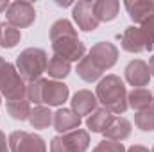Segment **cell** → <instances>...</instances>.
Masks as SVG:
<instances>
[{
	"label": "cell",
	"instance_id": "6da1fadb",
	"mask_svg": "<svg viewBox=\"0 0 154 152\" xmlns=\"http://www.w3.org/2000/svg\"><path fill=\"white\" fill-rule=\"evenodd\" d=\"M50 41L54 56H59L66 61H81L86 54V47L77 38V31L74 25L61 18L52 23L50 27Z\"/></svg>",
	"mask_w": 154,
	"mask_h": 152
},
{
	"label": "cell",
	"instance_id": "7a4b0ae2",
	"mask_svg": "<svg viewBox=\"0 0 154 152\" xmlns=\"http://www.w3.org/2000/svg\"><path fill=\"white\" fill-rule=\"evenodd\" d=\"M97 100L108 109L109 113L124 114L127 111V90L124 81L118 75H106L99 84H97Z\"/></svg>",
	"mask_w": 154,
	"mask_h": 152
},
{
	"label": "cell",
	"instance_id": "3957f363",
	"mask_svg": "<svg viewBox=\"0 0 154 152\" xmlns=\"http://www.w3.org/2000/svg\"><path fill=\"white\" fill-rule=\"evenodd\" d=\"M27 100L36 106H63L68 100V86L57 81L38 79L27 86Z\"/></svg>",
	"mask_w": 154,
	"mask_h": 152
},
{
	"label": "cell",
	"instance_id": "277c9868",
	"mask_svg": "<svg viewBox=\"0 0 154 152\" xmlns=\"http://www.w3.org/2000/svg\"><path fill=\"white\" fill-rule=\"evenodd\" d=\"M118 38L125 52L140 54L151 50L154 47V18L142 23L140 27H127Z\"/></svg>",
	"mask_w": 154,
	"mask_h": 152
},
{
	"label": "cell",
	"instance_id": "5b68a950",
	"mask_svg": "<svg viewBox=\"0 0 154 152\" xmlns=\"http://www.w3.org/2000/svg\"><path fill=\"white\" fill-rule=\"evenodd\" d=\"M48 57L43 48H25L16 57V68L18 74L27 82H36L41 79V74L47 72Z\"/></svg>",
	"mask_w": 154,
	"mask_h": 152
},
{
	"label": "cell",
	"instance_id": "8992f818",
	"mask_svg": "<svg viewBox=\"0 0 154 152\" xmlns=\"http://www.w3.org/2000/svg\"><path fill=\"white\" fill-rule=\"evenodd\" d=\"M0 95L5 97V102L27 97L25 81L18 74V70L4 57H0Z\"/></svg>",
	"mask_w": 154,
	"mask_h": 152
},
{
	"label": "cell",
	"instance_id": "52a82bcc",
	"mask_svg": "<svg viewBox=\"0 0 154 152\" xmlns=\"http://www.w3.org/2000/svg\"><path fill=\"white\" fill-rule=\"evenodd\" d=\"M90 145V134L84 129L56 136L50 141V152H84Z\"/></svg>",
	"mask_w": 154,
	"mask_h": 152
},
{
	"label": "cell",
	"instance_id": "ba28073f",
	"mask_svg": "<svg viewBox=\"0 0 154 152\" xmlns=\"http://www.w3.org/2000/svg\"><path fill=\"white\" fill-rule=\"evenodd\" d=\"M36 20V9L31 2H13L5 11V22L16 29H25Z\"/></svg>",
	"mask_w": 154,
	"mask_h": 152
},
{
	"label": "cell",
	"instance_id": "9c48e42d",
	"mask_svg": "<svg viewBox=\"0 0 154 152\" xmlns=\"http://www.w3.org/2000/svg\"><path fill=\"white\" fill-rule=\"evenodd\" d=\"M11 152H47L45 141L34 132L14 131L9 134Z\"/></svg>",
	"mask_w": 154,
	"mask_h": 152
},
{
	"label": "cell",
	"instance_id": "30bf717a",
	"mask_svg": "<svg viewBox=\"0 0 154 152\" xmlns=\"http://www.w3.org/2000/svg\"><path fill=\"white\" fill-rule=\"evenodd\" d=\"M88 57L93 61V65L104 74V70H109L113 65L116 63L118 57V48L109 41H99L97 45L91 47Z\"/></svg>",
	"mask_w": 154,
	"mask_h": 152
},
{
	"label": "cell",
	"instance_id": "8fae6325",
	"mask_svg": "<svg viewBox=\"0 0 154 152\" xmlns=\"http://www.w3.org/2000/svg\"><path fill=\"white\" fill-rule=\"evenodd\" d=\"M72 14H74V20L79 25V29L84 31V32H93L99 27V23H100L97 20L95 13H93V2H90V0L77 2L75 5H74Z\"/></svg>",
	"mask_w": 154,
	"mask_h": 152
},
{
	"label": "cell",
	"instance_id": "7c38bea8",
	"mask_svg": "<svg viewBox=\"0 0 154 152\" xmlns=\"http://www.w3.org/2000/svg\"><path fill=\"white\" fill-rule=\"evenodd\" d=\"M125 79L134 88H145L151 81V70L149 65L142 59H134L125 66Z\"/></svg>",
	"mask_w": 154,
	"mask_h": 152
},
{
	"label": "cell",
	"instance_id": "4fadbf2b",
	"mask_svg": "<svg viewBox=\"0 0 154 152\" xmlns=\"http://www.w3.org/2000/svg\"><path fill=\"white\" fill-rule=\"evenodd\" d=\"M125 11L129 13V18L136 23H145L154 18V2L152 0H134V2H124Z\"/></svg>",
	"mask_w": 154,
	"mask_h": 152
},
{
	"label": "cell",
	"instance_id": "5bb4252c",
	"mask_svg": "<svg viewBox=\"0 0 154 152\" xmlns=\"http://www.w3.org/2000/svg\"><path fill=\"white\" fill-rule=\"evenodd\" d=\"M54 129L59 132V134H66V132H72V131H75L79 129V125H81V116L77 113H74L72 109H65V108H61V109H57L56 113H54Z\"/></svg>",
	"mask_w": 154,
	"mask_h": 152
},
{
	"label": "cell",
	"instance_id": "9a60e30c",
	"mask_svg": "<svg viewBox=\"0 0 154 152\" xmlns=\"http://www.w3.org/2000/svg\"><path fill=\"white\" fill-rule=\"evenodd\" d=\"M97 108V97L90 90H81L72 97V111L79 116L82 114H91Z\"/></svg>",
	"mask_w": 154,
	"mask_h": 152
},
{
	"label": "cell",
	"instance_id": "2e32d148",
	"mask_svg": "<svg viewBox=\"0 0 154 152\" xmlns=\"http://www.w3.org/2000/svg\"><path fill=\"white\" fill-rule=\"evenodd\" d=\"M131 134V122L124 116H113L111 123L106 127L104 131V136L106 140H111V141H124L125 138H129Z\"/></svg>",
	"mask_w": 154,
	"mask_h": 152
},
{
	"label": "cell",
	"instance_id": "e0dca14e",
	"mask_svg": "<svg viewBox=\"0 0 154 152\" xmlns=\"http://www.w3.org/2000/svg\"><path fill=\"white\" fill-rule=\"evenodd\" d=\"M154 102L152 91L147 88H134L133 91L127 93V106H131L136 111H143L147 108H151Z\"/></svg>",
	"mask_w": 154,
	"mask_h": 152
},
{
	"label": "cell",
	"instance_id": "ac0fdd59",
	"mask_svg": "<svg viewBox=\"0 0 154 152\" xmlns=\"http://www.w3.org/2000/svg\"><path fill=\"white\" fill-rule=\"evenodd\" d=\"M120 11V2L116 0H99L93 2V13L99 22H111L115 20Z\"/></svg>",
	"mask_w": 154,
	"mask_h": 152
},
{
	"label": "cell",
	"instance_id": "d6986e66",
	"mask_svg": "<svg viewBox=\"0 0 154 152\" xmlns=\"http://www.w3.org/2000/svg\"><path fill=\"white\" fill-rule=\"evenodd\" d=\"M113 116H115L113 113H109L108 109L100 108V109H95L93 114H90V116H88L86 125H88V129H90L91 132H104V131H106V127L111 123Z\"/></svg>",
	"mask_w": 154,
	"mask_h": 152
},
{
	"label": "cell",
	"instance_id": "ffe728a7",
	"mask_svg": "<svg viewBox=\"0 0 154 152\" xmlns=\"http://www.w3.org/2000/svg\"><path fill=\"white\" fill-rule=\"evenodd\" d=\"M54 122V113L45 108V106H36L31 109L29 114V123L32 129H47L50 123Z\"/></svg>",
	"mask_w": 154,
	"mask_h": 152
},
{
	"label": "cell",
	"instance_id": "44dd1931",
	"mask_svg": "<svg viewBox=\"0 0 154 152\" xmlns=\"http://www.w3.org/2000/svg\"><path fill=\"white\" fill-rule=\"evenodd\" d=\"M5 109L11 114V118L23 122V120H29V114H31L32 108H31V102L27 99H16V100H7Z\"/></svg>",
	"mask_w": 154,
	"mask_h": 152
},
{
	"label": "cell",
	"instance_id": "7402d4cb",
	"mask_svg": "<svg viewBox=\"0 0 154 152\" xmlns=\"http://www.w3.org/2000/svg\"><path fill=\"white\" fill-rule=\"evenodd\" d=\"M22 39V34H20V29L9 25L7 22L0 23V45L4 48H14Z\"/></svg>",
	"mask_w": 154,
	"mask_h": 152
},
{
	"label": "cell",
	"instance_id": "603a6c76",
	"mask_svg": "<svg viewBox=\"0 0 154 152\" xmlns=\"http://www.w3.org/2000/svg\"><path fill=\"white\" fill-rule=\"evenodd\" d=\"M77 75L81 77L82 81H86V82H95L97 79H100L102 72L93 65V61L88 56H84L79 61V65H77Z\"/></svg>",
	"mask_w": 154,
	"mask_h": 152
},
{
	"label": "cell",
	"instance_id": "cb8c5ba5",
	"mask_svg": "<svg viewBox=\"0 0 154 152\" xmlns=\"http://www.w3.org/2000/svg\"><path fill=\"white\" fill-rule=\"evenodd\" d=\"M47 72L54 79H65L72 72V66H70V61H66V59H63L59 56H52L48 65H47Z\"/></svg>",
	"mask_w": 154,
	"mask_h": 152
},
{
	"label": "cell",
	"instance_id": "d4e9b609",
	"mask_svg": "<svg viewBox=\"0 0 154 152\" xmlns=\"http://www.w3.org/2000/svg\"><path fill=\"white\" fill-rule=\"evenodd\" d=\"M134 125L143 131V132H151L154 131V108H147L143 111H138L134 114Z\"/></svg>",
	"mask_w": 154,
	"mask_h": 152
},
{
	"label": "cell",
	"instance_id": "484cf974",
	"mask_svg": "<svg viewBox=\"0 0 154 152\" xmlns=\"http://www.w3.org/2000/svg\"><path fill=\"white\" fill-rule=\"evenodd\" d=\"M93 152H125V147L118 141H111V140H102Z\"/></svg>",
	"mask_w": 154,
	"mask_h": 152
},
{
	"label": "cell",
	"instance_id": "4316f807",
	"mask_svg": "<svg viewBox=\"0 0 154 152\" xmlns=\"http://www.w3.org/2000/svg\"><path fill=\"white\" fill-rule=\"evenodd\" d=\"M0 152H9V140H5V134L0 131Z\"/></svg>",
	"mask_w": 154,
	"mask_h": 152
},
{
	"label": "cell",
	"instance_id": "83f0119b",
	"mask_svg": "<svg viewBox=\"0 0 154 152\" xmlns=\"http://www.w3.org/2000/svg\"><path fill=\"white\" fill-rule=\"evenodd\" d=\"M127 152H149V149H145L142 145H133V147L127 149Z\"/></svg>",
	"mask_w": 154,
	"mask_h": 152
},
{
	"label": "cell",
	"instance_id": "f1b7e54d",
	"mask_svg": "<svg viewBox=\"0 0 154 152\" xmlns=\"http://www.w3.org/2000/svg\"><path fill=\"white\" fill-rule=\"evenodd\" d=\"M9 5H11V4H9L7 0H0V13L7 11V9H9Z\"/></svg>",
	"mask_w": 154,
	"mask_h": 152
},
{
	"label": "cell",
	"instance_id": "f546056e",
	"mask_svg": "<svg viewBox=\"0 0 154 152\" xmlns=\"http://www.w3.org/2000/svg\"><path fill=\"white\" fill-rule=\"evenodd\" d=\"M149 70H151V75L154 77V56L149 59Z\"/></svg>",
	"mask_w": 154,
	"mask_h": 152
},
{
	"label": "cell",
	"instance_id": "4dcf8cb0",
	"mask_svg": "<svg viewBox=\"0 0 154 152\" xmlns=\"http://www.w3.org/2000/svg\"><path fill=\"white\" fill-rule=\"evenodd\" d=\"M0 97H2V95H0ZM0 104H2V99H0Z\"/></svg>",
	"mask_w": 154,
	"mask_h": 152
},
{
	"label": "cell",
	"instance_id": "1f68e13d",
	"mask_svg": "<svg viewBox=\"0 0 154 152\" xmlns=\"http://www.w3.org/2000/svg\"><path fill=\"white\" fill-rule=\"evenodd\" d=\"M152 152H154V147H152Z\"/></svg>",
	"mask_w": 154,
	"mask_h": 152
}]
</instances>
